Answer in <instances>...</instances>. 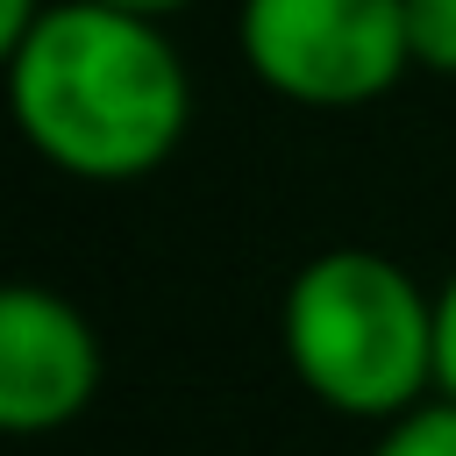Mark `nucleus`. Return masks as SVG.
Here are the masks:
<instances>
[{"label": "nucleus", "instance_id": "1", "mask_svg": "<svg viewBox=\"0 0 456 456\" xmlns=\"http://www.w3.org/2000/svg\"><path fill=\"white\" fill-rule=\"evenodd\" d=\"M7 93L21 135L71 178L121 185L157 171L192 114L185 64L150 14L114 0H64L7 50Z\"/></svg>", "mask_w": 456, "mask_h": 456}, {"label": "nucleus", "instance_id": "2", "mask_svg": "<svg viewBox=\"0 0 456 456\" xmlns=\"http://www.w3.org/2000/svg\"><path fill=\"white\" fill-rule=\"evenodd\" d=\"M285 363L321 406L399 420L435 385V299L378 249H328L285 285Z\"/></svg>", "mask_w": 456, "mask_h": 456}, {"label": "nucleus", "instance_id": "3", "mask_svg": "<svg viewBox=\"0 0 456 456\" xmlns=\"http://www.w3.org/2000/svg\"><path fill=\"white\" fill-rule=\"evenodd\" d=\"M242 57L299 107H363L413 64L406 0H242Z\"/></svg>", "mask_w": 456, "mask_h": 456}, {"label": "nucleus", "instance_id": "4", "mask_svg": "<svg viewBox=\"0 0 456 456\" xmlns=\"http://www.w3.org/2000/svg\"><path fill=\"white\" fill-rule=\"evenodd\" d=\"M100 392V342L43 285H7L0 292V428L43 435L86 413Z\"/></svg>", "mask_w": 456, "mask_h": 456}, {"label": "nucleus", "instance_id": "5", "mask_svg": "<svg viewBox=\"0 0 456 456\" xmlns=\"http://www.w3.org/2000/svg\"><path fill=\"white\" fill-rule=\"evenodd\" d=\"M370 456H456V399L442 392V406H406Z\"/></svg>", "mask_w": 456, "mask_h": 456}, {"label": "nucleus", "instance_id": "6", "mask_svg": "<svg viewBox=\"0 0 456 456\" xmlns=\"http://www.w3.org/2000/svg\"><path fill=\"white\" fill-rule=\"evenodd\" d=\"M406 43L420 71H456V0H406Z\"/></svg>", "mask_w": 456, "mask_h": 456}, {"label": "nucleus", "instance_id": "7", "mask_svg": "<svg viewBox=\"0 0 456 456\" xmlns=\"http://www.w3.org/2000/svg\"><path fill=\"white\" fill-rule=\"evenodd\" d=\"M435 385L456 399V278H449L442 299H435Z\"/></svg>", "mask_w": 456, "mask_h": 456}, {"label": "nucleus", "instance_id": "8", "mask_svg": "<svg viewBox=\"0 0 456 456\" xmlns=\"http://www.w3.org/2000/svg\"><path fill=\"white\" fill-rule=\"evenodd\" d=\"M36 21H43V0H0V43H7V50H14Z\"/></svg>", "mask_w": 456, "mask_h": 456}, {"label": "nucleus", "instance_id": "9", "mask_svg": "<svg viewBox=\"0 0 456 456\" xmlns=\"http://www.w3.org/2000/svg\"><path fill=\"white\" fill-rule=\"evenodd\" d=\"M114 7H128V14H150V21H157V14H178V7H192V0H114Z\"/></svg>", "mask_w": 456, "mask_h": 456}]
</instances>
